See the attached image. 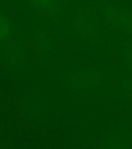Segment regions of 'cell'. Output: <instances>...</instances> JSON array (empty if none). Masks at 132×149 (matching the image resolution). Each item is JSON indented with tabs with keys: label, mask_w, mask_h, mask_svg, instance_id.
Returning <instances> with one entry per match:
<instances>
[{
	"label": "cell",
	"mask_w": 132,
	"mask_h": 149,
	"mask_svg": "<svg viewBox=\"0 0 132 149\" xmlns=\"http://www.w3.org/2000/svg\"><path fill=\"white\" fill-rule=\"evenodd\" d=\"M105 16L114 26L127 32H132V15L128 12L117 7H109L105 9Z\"/></svg>",
	"instance_id": "obj_1"
},
{
	"label": "cell",
	"mask_w": 132,
	"mask_h": 149,
	"mask_svg": "<svg viewBox=\"0 0 132 149\" xmlns=\"http://www.w3.org/2000/svg\"><path fill=\"white\" fill-rule=\"evenodd\" d=\"M31 1L36 3V6L40 10H44V13H48L52 16L59 15L60 4H59L58 0H31Z\"/></svg>",
	"instance_id": "obj_2"
},
{
	"label": "cell",
	"mask_w": 132,
	"mask_h": 149,
	"mask_svg": "<svg viewBox=\"0 0 132 149\" xmlns=\"http://www.w3.org/2000/svg\"><path fill=\"white\" fill-rule=\"evenodd\" d=\"M79 26L82 28V31L86 34L93 35L95 32V25L92 23L91 20H82L79 23Z\"/></svg>",
	"instance_id": "obj_3"
},
{
	"label": "cell",
	"mask_w": 132,
	"mask_h": 149,
	"mask_svg": "<svg viewBox=\"0 0 132 149\" xmlns=\"http://www.w3.org/2000/svg\"><path fill=\"white\" fill-rule=\"evenodd\" d=\"M8 32V25L5 21L4 17L0 16V38H3Z\"/></svg>",
	"instance_id": "obj_4"
},
{
	"label": "cell",
	"mask_w": 132,
	"mask_h": 149,
	"mask_svg": "<svg viewBox=\"0 0 132 149\" xmlns=\"http://www.w3.org/2000/svg\"><path fill=\"white\" fill-rule=\"evenodd\" d=\"M126 59H127V61H129V62L132 64V48L126 53Z\"/></svg>",
	"instance_id": "obj_5"
}]
</instances>
